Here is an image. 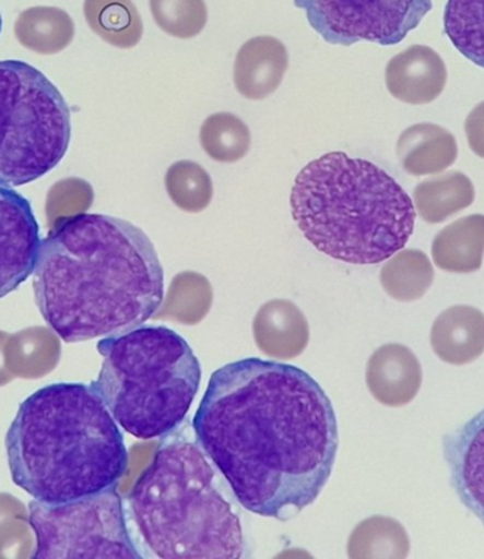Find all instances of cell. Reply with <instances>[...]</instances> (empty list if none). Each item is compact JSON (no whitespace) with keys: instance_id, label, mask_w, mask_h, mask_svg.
Listing matches in <instances>:
<instances>
[{"instance_id":"cell-13","label":"cell","mask_w":484,"mask_h":559,"mask_svg":"<svg viewBox=\"0 0 484 559\" xmlns=\"http://www.w3.org/2000/svg\"><path fill=\"white\" fill-rule=\"evenodd\" d=\"M287 66L284 43L272 36L253 37L237 52L234 84L244 98L261 102L280 88Z\"/></svg>"},{"instance_id":"cell-26","label":"cell","mask_w":484,"mask_h":559,"mask_svg":"<svg viewBox=\"0 0 484 559\" xmlns=\"http://www.w3.org/2000/svg\"><path fill=\"white\" fill-rule=\"evenodd\" d=\"M469 147L484 159V102L479 104L464 121Z\"/></svg>"},{"instance_id":"cell-10","label":"cell","mask_w":484,"mask_h":559,"mask_svg":"<svg viewBox=\"0 0 484 559\" xmlns=\"http://www.w3.org/2000/svg\"><path fill=\"white\" fill-rule=\"evenodd\" d=\"M40 248L31 202L17 190L0 188V299L31 278Z\"/></svg>"},{"instance_id":"cell-20","label":"cell","mask_w":484,"mask_h":559,"mask_svg":"<svg viewBox=\"0 0 484 559\" xmlns=\"http://www.w3.org/2000/svg\"><path fill=\"white\" fill-rule=\"evenodd\" d=\"M434 278V266L421 250L398 251L381 270L382 288L400 302L423 298L433 286Z\"/></svg>"},{"instance_id":"cell-21","label":"cell","mask_w":484,"mask_h":559,"mask_svg":"<svg viewBox=\"0 0 484 559\" xmlns=\"http://www.w3.org/2000/svg\"><path fill=\"white\" fill-rule=\"evenodd\" d=\"M444 27L455 49L484 69V0H448Z\"/></svg>"},{"instance_id":"cell-18","label":"cell","mask_w":484,"mask_h":559,"mask_svg":"<svg viewBox=\"0 0 484 559\" xmlns=\"http://www.w3.org/2000/svg\"><path fill=\"white\" fill-rule=\"evenodd\" d=\"M474 202V186L460 171L436 176L416 186L414 203L416 213L429 224L444 223Z\"/></svg>"},{"instance_id":"cell-17","label":"cell","mask_w":484,"mask_h":559,"mask_svg":"<svg viewBox=\"0 0 484 559\" xmlns=\"http://www.w3.org/2000/svg\"><path fill=\"white\" fill-rule=\"evenodd\" d=\"M483 255V214H473L449 224L433 242L435 265L453 274H472L481 270Z\"/></svg>"},{"instance_id":"cell-8","label":"cell","mask_w":484,"mask_h":559,"mask_svg":"<svg viewBox=\"0 0 484 559\" xmlns=\"http://www.w3.org/2000/svg\"><path fill=\"white\" fill-rule=\"evenodd\" d=\"M31 524L36 559L143 558L115 487L66 504L33 500Z\"/></svg>"},{"instance_id":"cell-7","label":"cell","mask_w":484,"mask_h":559,"mask_svg":"<svg viewBox=\"0 0 484 559\" xmlns=\"http://www.w3.org/2000/svg\"><path fill=\"white\" fill-rule=\"evenodd\" d=\"M70 141V108L59 88L25 61H0V188L45 178Z\"/></svg>"},{"instance_id":"cell-5","label":"cell","mask_w":484,"mask_h":559,"mask_svg":"<svg viewBox=\"0 0 484 559\" xmlns=\"http://www.w3.org/2000/svg\"><path fill=\"white\" fill-rule=\"evenodd\" d=\"M203 449L175 439L157 449L128 499L143 547L162 559L246 557L241 519ZM127 511V510H125Z\"/></svg>"},{"instance_id":"cell-15","label":"cell","mask_w":484,"mask_h":559,"mask_svg":"<svg viewBox=\"0 0 484 559\" xmlns=\"http://www.w3.org/2000/svg\"><path fill=\"white\" fill-rule=\"evenodd\" d=\"M430 346L448 365H471L484 353V313L464 305L445 310L433 324Z\"/></svg>"},{"instance_id":"cell-3","label":"cell","mask_w":484,"mask_h":559,"mask_svg":"<svg viewBox=\"0 0 484 559\" xmlns=\"http://www.w3.org/2000/svg\"><path fill=\"white\" fill-rule=\"evenodd\" d=\"M14 485L56 506L117 487L129 453L117 420L94 385L59 382L19 407L7 435Z\"/></svg>"},{"instance_id":"cell-27","label":"cell","mask_w":484,"mask_h":559,"mask_svg":"<svg viewBox=\"0 0 484 559\" xmlns=\"http://www.w3.org/2000/svg\"><path fill=\"white\" fill-rule=\"evenodd\" d=\"M2 25H3V22H2V14H0V33H2Z\"/></svg>"},{"instance_id":"cell-16","label":"cell","mask_w":484,"mask_h":559,"mask_svg":"<svg viewBox=\"0 0 484 559\" xmlns=\"http://www.w3.org/2000/svg\"><path fill=\"white\" fill-rule=\"evenodd\" d=\"M397 155L406 174L436 175L457 162L458 143L448 129L435 123H416L401 133Z\"/></svg>"},{"instance_id":"cell-25","label":"cell","mask_w":484,"mask_h":559,"mask_svg":"<svg viewBox=\"0 0 484 559\" xmlns=\"http://www.w3.org/2000/svg\"><path fill=\"white\" fill-rule=\"evenodd\" d=\"M411 549L409 534L396 520L374 518L361 525L356 534V556L406 558Z\"/></svg>"},{"instance_id":"cell-4","label":"cell","mask_w":484,"mask_h":559,"mask_svg":"<svg viewBox=\"0 0 484 559\" xmlns=\"http://www.w3.org/2000/svg\"><path fill=\"white\" fill-rule=\"evenodd\" d=\"M291 209L316 250L354 265L380 264L404 250L416 218L392 176L344 152L326 153L299 171Z\"/></svg>"},{"instance_id":"cell-14","label":"cell","mask_w":484,"mask_h":559,"mask_svg":"<svg viewBox=\"0 0 484 559\" xmlns=\"http://www.w3.org/2000/svg\"><path fill=\"white\" fill-rule=\"evenodd\" d=\"M367 384L376 400L388 407L410 404L423 385L418 358L402 344H387L374 353L367 369Z\"/></svg>"},{"instance_id":"cell-22","label":"cell","mask_w":484,"mask_h":559,"mask_svg":"<svg viewBox=\"0 0 484 559\" xmlns=\"http://www.w3.org/2000/svg\"><path fill=\"white\" fill-rule=\"evenodd\" d=\"M200 143L213 160L236 164L251 147V132L247 123L234 114H213L201 126Z\"/></svg>"},{"instance_id":"cell-6","label":"cell","mask_w":484,"mask_h":559,"mask_svg":"<svg viewBox=\"0 0 484 559\" xmlns=\"http://www.w3.org/2000/svg\"><path fill=\"white\" fill-rule=\"evenodd\" d=\"M93 382L119 427L132 437H167L185 423L201 382L199 358L179 333L142 326L98 343Z\"/></svg>"},{"instance_id":"cell-19","label":"cell","mask_w":484,"mask_h":559,"mask_svg":"<svg viewBox=\"0 0 484 559\" xmlns=\"http://www.w3.org/2000/svg\"><path fill=\"white\" fill-rule=\"evenodd\" d=\"M85 17L95 33L119 49L135 47L143 22L132 0H85Z\"/></svg>"},{"instance_id":"cell-24","label":"cell","mask_w":484,"mask_h":559,"mask_svg":"<svg viewBox=\"0 0 484 559\" xmlns=\"http://www.w3.org/2000/svg\"><path fill=\"white\" fill-rule=\"evenodd\" d=\"M150 8L161 31L181 40L199 36L208 25L204 0H150Z\"/></svg>"},{"instance_id":"cell-11","label":"cell","mask_w":484,"mask_h":559,"mask_svg":"<svg viewBox=\"0 0 484 559\" xmlns=\"http://www.w3.org/2000/svg\"><path fill=\"white\" fill-rule=\"evenodd\" d=\"M455 491L484 524V409L444 439Z\"/></svg>"},{"instance_id":"cell-9","label":"cell","mask_w":484,"mask_h":559,"mask_svg":"<svg viewBox=\"0 0 484 559\" xmlns=\"http://www.w3.org/2000/svg\"><path fill=\"white\" fill-rule=\"evenodd\" d=\"M330 45L396 46L433 11V0H295Z\"/></svg>"},{"instance_id":"cell-1","label":"cell","mask_w":484,"mask_h":559,"mask_svg":"<svg viewBox=\"0 0 484 559\" xmlns=\"http://www.w3.org/2000/svg\"><path fill=\"white\" fill-rule=\"evenodd\" d=\"M193 428L238 503L281 522L315 503L338 457L332 401L285 362L246 358L214 371Z\"/></svg>"},{"instance_id":"cell-2","label":"cell","mask_w":484,"mask_h":559,"mask_svg":"<svg viewBox=\"0 0 484 559\" xmlns=\"http://www.w3.org/2000/svg\"><path fill=\"white\" fill-rule=\"evenodd\" d=\"M33 290L67 343L118 336L161 309L165 272L151 238L127 219L76 214L42 241Z\"/></svg>"},{"instance_id":"cell-12","label":"cell","mask_w":484,"mask_h":559,"mask_svg":"<svg viewBox=\"0 0 484 559\" xmlns=\"http://www.w3.org/2000/svg\"><path fill=\"white\" fill-rule=\"evenodd\" d=\"M447 81L442 57L428 46H411L392 57L386 69L387 90L392 97L411 105L434 103Z\"/></svg>"},{"instance_id":"cell-23","label":"cell","mask_w":484,"mask_h":559,"mask_svg":"<svg viewBox=\"0 0 484 559\" xmlns=\"http://www.w3.org/2000/svg\"><path fill=\"white\" fill-rule=\"evenodd\" d=\"M167 194L186 213H200L212 203V178L203 166L191 160H179L166 171Z\"/></svg>"}]
</instances>
